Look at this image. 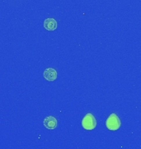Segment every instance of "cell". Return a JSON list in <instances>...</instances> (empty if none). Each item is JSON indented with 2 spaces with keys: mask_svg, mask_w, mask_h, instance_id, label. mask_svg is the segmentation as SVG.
<instances>
[{
  "mask_svg": "<svg viewBox=\"0 0 141 149\" xmlns=\"http://www.w3.org/2000/svg\"><path fill=\"white\" fill-rule=\"evenodd\" d=\"M121 122L120 118L118 117L115 113H112L110 114V116L106 120V127L110 131H116L120 128Z\"/></svg>",
  "mask_w": 141,
  "mask_h": 149,
  "instance_id": "6da1fadb",
  "label": "cell"
},
{
  "mask_svg": "<svg viewBox=\"0 0 141 149\" xmlns=\"http://www.w3.org/2000/svg\"><path fill=\"white\" fill-rule=\"evenodd\" d=\"M82 127L85 129V130H88L91 131L94 128H96L97 126V121H96V118L94 117V115L91 113H87L84 118L82 119Z\"/></svg>",
  "mask_w": 141,
  "mask_h": 149,
  "instance_id": "7a4b0ae2",
  "label": "cell"
},
{
  "mask_svg": "<svg viewBox=\"0 0 141 149\" xmlns=\"http://www.w3.org/2000/svg\"><path fill=\"white\" fill-rule=\"evenodd\" d=\"M44 78L48 81H54L57 78V71L54 68H47L44 70Z\"/></svg>",
  "mask_w": 141,
  "mask_h": 149,
  "instance_id": "3957f363",
  "label": "cell"
},
{
  "mask_svg": "<svg viewBox=\"0 0 141 149\" xmlns=\"http://www.w3.org/2000/svg\"><path fill=\"white\" fill-rule=\"evenodd\" d=\"M44 126L50 130H52L57 127V119L53 116H48L44 119Z\"/></svg>",
  "mask_w": 141,
  "mask_h": 149,
  "instance_id": "277c9868",
  "label": "cell"
},
{
  "mask_svg": "<svg viewBox=\"0 0 141 149\" xmlns=\"http://www.w3.org/2000/svg\"><path fill=\"white\" fill-rule=\"evenodd\" d=\"M44 27L47 31H55L57 28V22L55 18H46L44 21Z\"/></svg>",
  "mask_w": 141,
  "mask_h": 149,
  "instance_id": "5b68a950",
  "label": "cell"
}]
</instances>
